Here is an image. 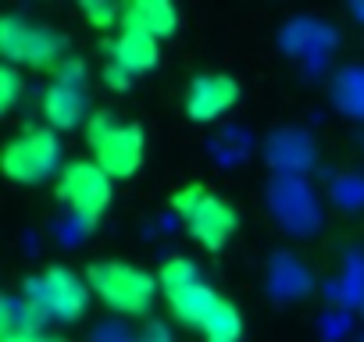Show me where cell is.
<instances>
[{
	"label": "cell",
	"mask_w": 364,
	"mask_h": 342,
	"mask_svg": "<svg viewBox=\"0 0 364 342\" xmlns=\"http://www.w3.org/2000/svg\"><path fill=\"white\" fill-rule=\"evenodd\" d=\"M65 150L50 125H26L15 139L4 143L0 167L15 186H40L65 171Z\"/></svg>",
	"instance_id": "cell-4"
},
{
	"label": "cell",
	"mask_w": 364,
	"mask_h": 342,
	"mask_svg": "<svg viewBox=\"0 0 364 342\" xmlns=\"http://www.w3.org/2000/svg\"><path fill=\"white\" fill-rule=\"evenodd\" d=\"M122 33H136L146 40H168L178 29V11L168 4V0H132V4L122 8Z\"/></svg>",
	"instance_id": "cell-11"
},
{
	"label": "cell",
	"mask_w": 364,
	"mask_h": 342,
	"mask_svg": "<svg viewBox=\"0 0 364 342\" xmlns=\"http://www.w3.org/2000/svg\"><path fill=\"white\" fill-rule=\"evenodd\" d=\"M161 61V43L157 40H146V36H136V33H114V40H107V65L125 72L129 79L143 75V72H154Z\"/></svg>",
	"instance_id": "cell-12"
},
{
	"label": "cell",
	"mask_w": 364,
	"mask_h": 342,
	"mask_svg": "<svg viewBox=\"0 0 364 342\" xmlns=\"http://www.w3.org/2000/svg\"><path fill=\"white\" fill-rule=\"evenodd\" d=\"M43 118L54 132H68V128H79L82 121H90V114H86V65L79 57H68L54 72V82L43 93Z\"/></svg>",
	"instance_id": "cell-9"
},
{
	"label": "cell",
	"mask_w": 364,
	"mask_h": 342,
	"mask_svg": "<svg viewBox=\"0 0 364 342\" xmlns=\"http://www.w3.org/2000/svg\"><path fill=\"white\" fill-rule=\"evenodd\" d=\"M58 200L86 225H97L111 200H114V179L90 157V160H68L58 175Z\"/></svg>",
	"instance_id": "cell-8"
},
{
	"label": "cell",
	"mask_w": 364,
	"mask_h": 342,
	"mask_svg": "<svg viewBox=\"0 0 364 342\" xmlns=\"http://www.w3.org/2000/svg\"><path fill=\"white\" fill-rule=\"evenodd\" d=\"M86 143L93 160L107 171L114 182L132 179L146 157V136L136 121H118L111 111H93L86 121Z\"/></svg>",
	"instance_id": "cell-3"
},
{
	"label": "cell",
	"mask_w": 364,
	"mask_h": 342,
	"mask_svg": "<svg viewBox=\"0 0 364 342\" xmlns=\"http://www.w3.org/2000/svg\"><path fill=\"white\" fill-rule=\"evenodd\" d=\"M171 211L178 214L182 225H186L190 239L200 243L211 253H218L240 228V214L229 207V200H222L218 193H211L200 182L171 193Z\"/></svg>",
	"instance_id": "cell-5"
},
{
	"label": "cell",
	"mask_w": 364,
	"mask_h": 342,
	"mask_svg": "<svg viewBox=\"0 0 364 342\" xmlns=\"http://www.w3.org/2000/svg\"><path fill=\"white\" fill-rule=\"evenodd\" d=\"M157 282H161V296L178 324L204 331L208 342H240V335H243L240 307L208 285L197 260L182 257V253L168 257L157 271Z\"/></svg>",
	"instance_id": "cell-1"
},
{
	"label": "cell",
	"mask_w": 364,
	"mask_h": 342,
	"mask_svg": "<svg viewBox=\"0 0 364 342\" xmlns=\"http://www.w3.org/2000/svg\"><path fill=\"white\" fill-rule=\"evenodd\" d=\"M79 11H82V18H86L93 29H111V26L122 22V8L111 4V0H82Z\"/></svg>",
	"instance_id": "cell-13"
},
{
	"label": "cell",
	"mask_w": 364,
	"mask_h": 342,
	"mask_svg": "<svg viewBox=\"0 0 364 342\" xmlns=\"http://www.w3.org/2000/svg\"><path fill=\"white\" fill-rule=\"evenodd\" d=\"M86 282H90V292L107 310H114L122 317L150 314L154 299L161 296L157 275H150L146 267L129 264V260H93L86 267Z\"/></svg>",
	"instance_id": "cell-2"
},
{
	"label": "cell",
	"mask_w": 364,
	"mask_h": 342,
	"mask_svg": "<svg viewBox=\"0 0 364 342\" xmlns=\"http://www.w3.org/2000/svg\"><path fill=\"white\" fill-rule=\"evenodd\" d=\"M240 100V82L232 75H222V72H208V75H193L190 86H186V114L200 125L208 121H218L222 114H229Z\"/></svg>",
	"instance_id": "cell-10"
},
{
	"label": "cell",
	"mask_w": 364,
	"mask_h": 342,
	"mask_svg": "<svg viewBox=\"0 0 364 342\" xmlns=\"http://www.w3.org/2000/svg\"><path fill=\"white\" fill-rule=\"evenodd\" d=\"M139 342H171V338H168V328H164V324H150Z\"/></svg>",
	"instance_id": "cell-16"
},
{
	"label": "cell",
	"mask_w": 364,
	"mask_h": 342,
	"mask_svg": "<svg viewBox=\"0 0 364 342\" xmlns=\"http://www.w3.org/2000/svg\"><path fill=\"white\" fill-rule=\"evenodd\" d=\"M65 50H68V40L54 33L50 26H33L22 15L0 18V54H4V65L33 68V72H47V68L58 72L68 61Z\"/></svg>",
	"instance_id": "cell-6"
},
{
	"label": "cell",
	"mask_w": 364,
	"mask_h": 342,
	"mask_svg": "<svg viewBox=\"0 0 364 342\" xmlns=\"http://www.w3.org/2000/svg\"><path fill=\"white\" fill-rule=\"evenodd\" d=\"M18 96H22V72L15 65H4L0 68V111L11 114Z\"/></svg>",
	"instance_id": "cell-14"
},
{
	"label": "cell",
	"mask_w": 364,
	"mask_h": 342,
	"mask_svg": "<svg viewBox=\"0 0 364 342\" xmlns=\"http://www.w3.org/2000/svg\"><path fill=\"white\" fill-rule=\"evenodd\" d=\"M40 342H65V338H50V335H43V338H40Z\"/></svg>",
	"instance_id": "cell-17"
},
{
	"label": "cell",
	"mask_w": 364,
	"mask_h": 342,
	"mask_svg": "<svg viewBox=\"0 0 364 342\" xmlns=\"http://www.w3.org/2000/svg\"><path fill=\"white\" fill-rule=\"evenodd\" d=\"M43 335L33 331V328H4V335H0V342H40Z\"/></svg>",
	"instance_id": "cell-15"
},
{
	"label": "cell",
	"mask_w": 364,
	"mask_h": 342,
	"mask_svg": "<svg viewBox=\"0 0 364 342\" xmlns=\"http://www.w3.org/2000/svg\"><path fill=\"white\" fill-rule=\"evenodd\" d=\"M90 296H93L90 282L58 264L22 282V299H29L43 317H54V321H79L90 307Z\"/></svg>",
	"instance_id": "cell-7"
}]
</instances>
